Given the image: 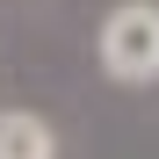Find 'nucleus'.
Masks as SVG:
<instances>
[{"label": "nucleus", "mask_w": 159, "mask_h": 159, "mask_svg": "<svg viewBox=\"0 0 159 159\" xmlns=\"http://www.w3.org/2000/svg\"><path fill=\"white\" fill-rule=\"evenodd\" d=\"M101 65L116 80H159V7L152 0H123L101 22Z\"/></svg>", "instance_id": "1"}, {"label": "nucleus", "mask_w": 159, "mask_h": 159, "mask_svg": "<svg viewBox=\"0 0 159 159\" xmlns=\"http://www.w3.org/2000/svg\"><path fill=\"white\" fill-rule=\"evenodd\" d=\"M51 152H58V145H51V123L22 116V109L0 116V159H51Z\"/></svg>", "instance_id": "2"}]
</instances>
